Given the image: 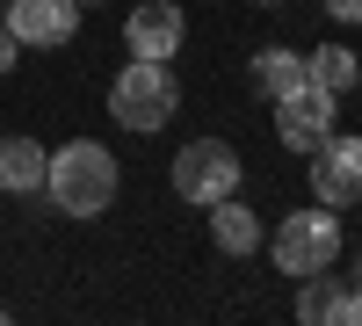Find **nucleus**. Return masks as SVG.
I'll use <instances>...</instances> for the list:
<instances>
[{"label":"nucleus","mask_w":362,"mask_h":326,"mask_svg":"<svg viewBox=\"0 0 362 326\" xmlns=\"http://www.w3.org/2000/svg\"><path fill=\"white\" fill-rule=\"evenodd\" d=\"M116 153L109 145H95V138H73V145H58L51 153V174H44V189H51V203L66 218H102L109 203H116Z\"/></svg>","instance_id":"1"},{"label":"nucleus","mask_w":362,"mask_h":326,"mask_svg":"<svg viewBox=\"0 0 362 326\" xmlns=\"http://www.w3.org/2000/svg\"><path fill=\"white\" fill-rule=\"evenodd\" d=\"M109 109L124 131H167L174 109H181V87H174V66L167 58H131L109 87Z\"/></svg>","instance_id":"2"},{"label":"nucleus","mask_w":362,"mask_h":326,"mask_svg":"<svg viewBox=\"0 0 362 326\" xmlns=\"http://www.w3.org/2000/svg\"><path fill=\"white\" fill-rule=\"evenodd\" d=\"M341 261V225H334V211H290L283 218V232H276V269L283 276H319V269H334Z\"/></svg>","instance_id":"3"},{"label":"nucleus","mask_w":362,"mask_h":326,"mask_svg":"<svg viewBox=\"0 0 362 326\" xmlns=\"http://www.w3.org/2000/svg\"><path fill=\"white\" fill-rule=\"evenodd\" d=\"M232 189H239V153L225 138H196V145L174 153V196L181 203H203L210 211V203H225Z\"/></svg>","instance_id":"4"},{"label":"nucleus","mask_w":362,"mask_h":326,"mask_svg":"<svg viewBox=\"0 0 362 326\" xmlns=\"http://www.w3.org/2000/svg\"><path fill=\"white\" fill-rule=\"evenodd\" d=\"M334 102L341 95H326V87H312V80H297L290 87V95L276 102V138L290 145V153H319V145H326V131H334Z\"/></svg>","instance_id":"5"},{"label":"nucleus","mask_w":362,"mask_h":326,"mask_svg":"<svg viewBox=\"0 0 362 326\" xmlns=\"http://www.w3.org/2000/svg\"><path fill=\"white\" fill-rule=\"evenodd\" d=\"M312 196L326 203V211L362 203V138H334L326 131V145L312 153Z\"/></svg>","instance_id":"6"},{"label":"nucleus","mask_w":362,"mask_h":326,"mask_svg":"<svg viewBox=\"0 0 362 326\" xmlns=\"http://www.w3.org/2000/svg\"><path fill=\"white\" fill-rule=\"evenodd\" d=\"M8 29L22 37V51H58V44H73V29H80V0H15Z\"/></svg>","instance_id":"7"},{"label":"nucleus","mask_w":362,"mask_h":326,"mask_svg":"<svg viewBox=\"0 0 362 326\" xmlns=\"http://www.w3.org/2000/svg\"><path fill=\"white\" fill-rule=\"evenodd\" d=\"M181 37H189V22H181V8H174V0H138V8H131V22H124L131 58H167V66H174Z\"/></svg>","instance_id":"8"},{"label":"nucleus","mask_w":362,"mask_h":326,"mask_svg":"<svg viewBox=\"0 0 362 326\" xmlns=\"http://www.w3.org/2000/svg\"><path fill=\"white\" fill-rule=\"evenodd\" d=\"M297 319L305 326H362V290L319 269V276H305V290H297Z\"/></svg>","instance_id":"9"},{"label":"nucleus","mask_w":362,"mask_h":326,"mask_svg":"<svg viewBox=\"0 0 362 326\" xmlns=\"http://www.w3.org/2000/svg\"><path fill=\"white\" fill-rule=\"evenodd\" d=\"M44 174H51V153H44L37 138H0V189L37 196V189H44Z\"/></svg>","instance_id":"10"},{"label":"nucleus","mask_w":362,"mask_h":326,"mask_svg":"<svg viewBox=\"0 0 362 326\" xmlns=\"http://www.w3.org/2000/svg\"><path fill=\"white\" fill-rule=\"evenodd\" d=\"M210 240H218V247L239 261V254H254V247H261V218H254L239 196H225V203H210Z\"/></svg>","instance_id":"11"},{"label":"nucleus","mask_w":362,"mask_h":326,"mask_svg":"<svg viewBox=\"0 0 362 326\" xmlns=\"http://www.w3.org/2000/svg\"><path fill=\"white\" fill-rule=\"evenodd\" d=\"M305 80H312V87H326V95H348V87L362 80V58H355L348 44H319V51L305 58Z\"/></svg>","instance_id":"12"},{"label":"nucleus","mask_w":362,"mask_h":326,"mask_svg":"<svg viewBox=\"0 0 362 326\" xmlns=\"http://www.w3.org/2000/svg\"><path fill=\"white\" fill-rule=\"evenodd\" d=\"M297 80H305V58H297V51H254V87L268 102H283Z\"/></svg>","instance_id":"13"},{"label":"nucleus","mask_w":362,"mask_h":326,"mask_svg":"<svg viewBox=\"0 0 362 326\" xmlns=\"http://www.w3.org/2000/svg\"><path fill=\"white\" fill-rule=\"evenodd\" d=\"M15 58H22V37H15L8 22H0V73H15Z\"/></svg>","instance_id":"14"},{"label":"nucleus","mask_w":362,"mask_h":326,"mask_svg":"<svg viewBox=\"0 0 362 326\" xmlns=\"http://www.w3.org/2000/svg\"><path fill=\"white\" fill-rule=\"evenodd\" d=\"M326 15L348 22V29H362V0H326Z\"/></svg>","instance_id":"15"},{"label":"nucleus","mask_w":362,"mask_h":326,"mask_svg":"<svg viewBox=\"0 0 362 326\" xmlns=\"http://www.w3.org/2000/svg\"><path fill=\"white\" fill-rule=\"evenodd\" d=\"M355 290H362V254H355Z\"/></svg>","instance_id":"16"},{"label":"nucleus","mask_w":362,"mask_h":326,"mask_svg":"<svg viewBox=\"0 0 362 326\" xmlns=\"http://www.w3.org/2000/svg\"><path fill=\"white\" fill-rule=\"evenodd\" d=\"M80 8H95V0H80Z\"/></svg>","instance_id":"17"},{"label":"nucleus","mask_w":362,"mask_h":326,"mask_svg":"<svg viewBox=\"0 0 362 326\" xmlns=\"http://www.w3.org/2000/svg\"><path fill=\"white\" fill-rule=\"evenodd\" d=\"M261 8H276V0H261Z\"/></svg>","instance_id":"18"}]
</instances>
